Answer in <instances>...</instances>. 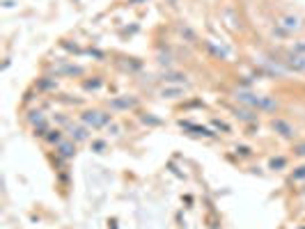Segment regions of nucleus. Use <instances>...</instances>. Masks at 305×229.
<instances>
[{"label": "nucleus", "mask_w": 305, "mask_h": 229, "mask_svg": "<svg viewBox=\"0 0 305 229\" xmlns=\"http://www.w3.org/2000/svg\"><path fill=\"white\" fill-rule=\"evenodd\" d=\"M60 153H62L64 158H69V156H74V147H71V145H62V147H60Z\"/></svg>", "instance_id": "obj_9"}, {"label": "nucleus", "mask_w": 305, "mask_h": 229, "mask_svg": "<svg viewBox=\"0 0 305 229\" xmlns=\"http://www.w3.org/2000/svg\"><path fill=\"white\" fill-rule=\"evenodd\" d=\"M69 135H71V140H76V142H80V140H87V131H85V128H78V126H76V128L71 126Z\"/></svg>", "instance_id": "obj_6"}, {"label": "nucleus", "mask_w": 305, "mask_h": 229, "mask_svg": "<svg viewBox=\"0 0 305 229\" xmlns=\"http://www.w3.org/2000/svg\"><path fill=\"white\" fill-rule=\"evenodd\" d=\"M177 94H181V90H179V87H177V90H163V92H161V97H168V99H175Z\"/></svg>", "instance_id": "obj_11"}, {"label": "nucleus", "mask_w": 305, "mask_h": 229, "mask_svg": "<svg viewBox=\"0 0 305 229\" xmlns=\"http://www.w3.org/2000/svg\"><path fill=\"white\" fill-rule=\"evenodd\" d=\"M276 30H278V35H284V37L296 35V32L303 30V19L296 14H284L276 21Z\"/></svg>", "instance_id": "obj_2"}, {"label": "nucleus", "mask_w": 305, "mask_h": 229, "mask_svg": "<svg viewBox=\"0 0 305 229\" xmlns=\"http://www.w3.org/2000/svg\"><path fill=\"white\" fill-rule=\"evenodd\" d=\"M236 99L241 101V103L250 105V108H255V110H278V101L273 97H266V94H255V92H243L239 90L236 92Z\"/></svg>", "instance_id": "obj_1"}, {"label": "nucleus", "mask_w": 305, "mask_h": 229, "mask_svg": "<svg viewBox=\"0 0 305 229\" xmlns=\"http://www.w3.org/2000/svg\"><path fill=\"white\" fill-rule=\"evenodd\" d=\"M280 62H282L289 71L305 74V55H303V53H287V55H284V60H280Z\"/></svg>", "instance_id": "obj_4"}, {"label": "nucleus", "mask_w": 305, "mask_h": 229, "mask_svg": "<svg viewBox=\"0 0 305 229\" xmlns=\"http://www.w3.org/2000/svg\"><path fill=\"white\" fill-rule=\"evenodd\" d=\"M291 53H303L305 55V39H301L298 44H294V46H291Z\"/></svg>", "instance_id": "obj_10"}, {"label": "nucleus", "mask_w": 305, "mask_h": 229, "mask_svg": "<svg viewBox=\"0 0 305 229\" xmlns=\"http://www.w3.org/2000/svg\"><path fill=\"white\" fill-rule=\"evenodd\" d=\"M135 105V99H115L113 101V108H133Z\"/></svg>", "instance_id": "obj_7"}, {"label": "nucleus", "mask_w": 305, "mask_h": 229, "mask_svg": "<svg viewBox=\"0 0 305 229\" xmlns=\"http://www.w3.org/2000/svg\"><path fill=\"white\" fill-rule=\"evenodd\" d=\"M80 119H83V124L90 126V128H103V126L110 122V115L103 110H85L80 115Z\"/></svg>", "instance_id": "obj_3"}, {"label": "nucleus", "mask_w": 305, "mask_h": 229, "mask_svg": "<svg viewBox=\"0 0 305 229\" xmlns=\"http://www.w3.org/2000/svg\"><path fill=\"white\" fill-rule=\"evenodd\" d=\"M303 177H305V165H303V167H298V172L294 174V179H303Z\"/></svg>", "instance_id": "obj_12"}, {"label": "nucleus", "mask_w": 305, "mask_h": 229, "mask_svg": "<svg viewBox=\"0 0 305 229\" xmlns=\"http://www.w3.org/2000/svg\"><path fill=\"white\" fill-rule=\"evenodd\" d=\"M273 131L280 133L282 138H294L296 135V131H294V126L289 124V122H284V119H273Z\"/></svg>", "instance_id": "obj_5"}, {"label": "nucleus", "mask_w": 305, "mask_h": 229, "mask_svg": "<svg viewBox=\"0 0 305 229\" xmlns=\"http://www.w3.org/2000/svg\"><path fill=\"white\" fill-rule=\"evenodd\" d=\"M296 153H298V156H305V145H298L296 147Z\"/></svg>", "instance_id": "obj_13"}, {"label": "nucleus", "mask_w": 305, "mask_h": 229, "mask_svg": "<svg viewBox=\"0 0 305 229\" xmlns=\"http://www.w3.org/2000/svg\"><path fill=\"white\" fill-rule=\"evenodd\" d=\"M236 117H241L243 119V122H255V115H250V112H246V110H241V112H239V110H236Z\"/></svg>", "instance_id": "obj_8"}]
</instances>
